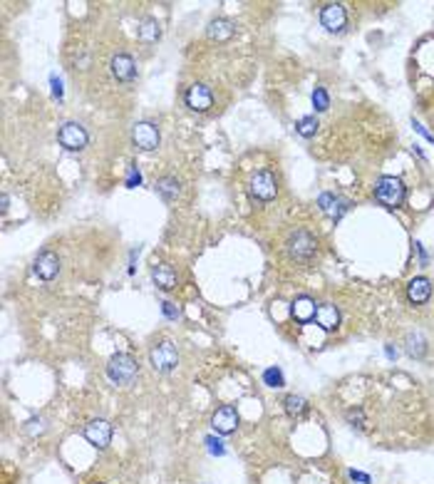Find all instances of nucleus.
<instances>
[{
  "label": "nucleus",
  "mask_w": 434,
  "mask_h": 484,
  "mask_svg": "<svg viewBox=\"0 0 434 484\" xmlns=\"http://www.w3.org/2000/svg\"><path fill=\"white\" fill-rule=\"evenodd\" d=\"M136 373H139V365L129 353L112 355V360L107 363V378L117 385H129L136 378Z\"/></svg>",
  "instance_id": "obj_1"
},
{
  "label": "nucleus",
  "mask_w": 434,
  "mask_h": 484,
  "mask_svg": "<svg viewBox=\"0 0 434 484\" xmlns=\"http://www.w3.org/2000/svg\"><path fill=\"white\" fill-rule=\"evenodd\" d=\"M288 253H291V258H295V261L300 263H308L310 258L315 256V251H318V241H315L313 236H310L308 231H295L288 236Z\"/></svg>",
  "instance_id": "obj_2"
},
{
  "label": "nucleus",
  "mask_w": 434,
  "mask_h": 484,
  "mask_svg": "<svg viewBox=\"0 0 434 484\" xmlns=\"http://www.w3.org/2000/svg\"><path fill=\"white\" fill-rule=\"evenodd\" d=\"M377 201H382L385 206H400L404 201V184L397 177H382L375 186Z\"/></svg>",
  "instance_id": "obj_3"
},
{
  "label": "nucleus",
  "mask_w": 434,
  "mask_h": 484,
  "mask_svg": "<svg viewBox=\"0 0 434 484\" xmlns=\"http://www.w3.org/2000/svg\"><path fill=\"white\" fill-rule=\"evenodd\" d=\"M58 139L68 152H79V149L87 147L89 137H87V132H84L82 125H77V122H65V125L60 127Z\"/></svg>",
  "instance_id": "obj_4"
},
{
  "label": "nucleus",
  "mask_w": 434,
  "mask_h": 484,
  "mask_svg": "<svg viewBox=\"0 0 434 484\" xmlns=\"http://www.w3.org/2000/svg\"><path fill=\"white\" fill-rule=\"evenodd\" d=\"M132 142L134 147H139L141 152H152L159 147V129L152 122H136L132 127Z\"/></svg>",
  "instance_id": "obj_5"
},
{
  "label": "nucleus",
  "mask_w": 434,
  "mask_h": 484,
  "mask_svg": "<svg viewBox=\"0 0 434 484\" xmlns=\"http://www.w3.org/2000/svg\"><path fill=\"white\" fill-rule=\"evenodd\" d=\"M149 360H152L154 370H159V373H169V370L177 368L179 353H177V348H174L172 343L164 340V343H159V345L152 348V353H149Z\"/></svg>",
  "instance_id": "obj_6"
},
{
  "label": "nucleus",
  "mask_w": 434,
  "mask_h": 484,
  "mask_svg": "<svg viewBox=\"0 0 434 484\" xmlns=\"http://www.w3.org/2000/svg\"><path fill=\"white\" fill-rule=\"evenodd\" d=\"M84 440L97 450L110 447L112 442V425L107 420H89L84 425Z\"/></svg>",
  "instance_id": "obj_7"
},
{
  "label": "nucleus",
  "mask_w": 434,
  "mask_h": 484,
  "mask_svg": "<svg viewBox=\"0 0 434 484\" xmlns=\"http://www.w3.org/2000/svg\"><path fill=\"white\" fill-rule=\"evenodd\" d=\"M278 191V182L271 172H258L251 179V194L261 201H271Z\"/></svg>",
  "instance_id": "obj_8"
},
{
  "label": "nucleus",
  "mask_w": 434,
  "mask_h": 484,
  "mask_svg": "<svg viewBox=\"0 0 434 484\" xmlns=\"http://www.w3.org/2000/svg\"><path fill=\"white\" fill-rule=\"evenodd\" d=\"M186 105H189V110H194V112L211 110V105H214V92H211L206 84H191L186 90Z\"/></svg>",
  "instance_id": "obj_9"
},
{
  "label": "nucleus",
  "mask_w": 434,
  "mask_h": 484,
  "mask_svg": "<svg viewBox=\"0 0 434 484\" xmlns=\"http://www.w3.org/2000/svg\"><path fill=\"white\" fill-rule=\"evenodd\" d=\"M211 427H214L219 435H231V432H236V427H238V412H236V407H231V405L219 407V410L214 412V417H211Z\"/></svg>",
  "instance_id": "obj_10"
},
{
  "label": "nucleus",
  "mask_w": 434,
  "mask_h": 484,
  "mask_svg": "<svg viewBox=\"0 0 434 484\" xmlns=\"http://www.w3.org/2000/svg\"><path fill=\"white\" fill-rule=\"evenodd\" d=\"M320 23H323L325 30L340 32L343 27H345V23H347L345 8H343L340 3H328V6L323 8V13H320Z\"/></svg>",
  "instance_id": "obj_11"
},
{
  "label": "nucleus",
  "mask_w": 434,
  "mask_h": 484,
  "mask_svg": "<svg viewBox=\"0 0 434 484\" xmlns=\"http://www.w3.org/2000/svg\"><path fill=\"white\" fill-rule=\"evenodd\" d=\"M35 274L40 276L42 281H53L55 276L60 274V258L55 256L53 251H42L40 256L35 258Z\"/></svg>",
  "instance_id": "obj_12"
},
{
  "label": "nucleus",
  "mask_w": 434,
  "mask_h": 484,
  "mask_svg": "<svg viewBox=\"0 0 434 484\" xmlns=\"http://www.w3.org/2000/svg\"><path fill=\"white\" fill-rule=\"evenodd\" d=\"M110 68H112V75H115L120 82H132V79L136 77V65L129 55H115Z\"/></svg>",
  "instance_id": "obj_13"
},
{
  "label": "nucleus",
  "mask_w": 434,
  "mask_h": 484,
  "mask_svg": "<svg viewBox=\"0 0 434 484\" xmlns=\"http://www.w3.org/2000/svg\"><path fill=\"white\" fill-rule=\"evenodd\" d=\"M315 311H318V305H315V300L308 298V295H300V298H295L293 305H291V316H293L298 323L315 321Z\"/></svg>",
  "instance_id": "obj_14"
},
{
  "label": "nucleus",
  "mask_w": 434,
  "mask_h": 484,
  "mask_svg": "<svg viewBox=\"0 0 434 484\" xmlns=\"http://www.w3.org/2000/svg\"><path fill=\"white\" fill-rule=\"evenodd\" d=\"M315 323H318L323 331H335L340 326V313L333 303H320L318 311H315Z\"/></svg>",
  "instance_id": "obj_15"
},
{
  "label": "nucleus",
  "mask_w": 434,
  "mask_h": 484,
  "mask_svg": "<svg viewBox=\"0 0 434 484\" xmlns=\"http://www.w3.org/2000/svg\"><path fill=\"white\" fill-rule=\"evenodd\" d=\"M152 281L157 284V288H162V291L177 288V274H174V269L169 266V263H157V266H154Z\"/></svg>",
  "instance_id": "obj_16"
},
{
  "label": "nucleus",
  "mask_w": 434,
  "mask_h": 484,
  "mask_svg": "<svg viewBox=\"0 0 434 484\" xmlns=\"http://www.w3.org/2000/svg\"><path fill=\"white\" fill-rule=\"evenodd\" d=\"M407 295L412 303H427L429 295H432V284L424 276H417L407 284Z\"/></svg>",
  "instance_id": "obj_17"
},
{
  "label": "nucleus",
  "mask_w": 434,
  "mask_h": 484,
  "mask_svg": "<svg viewBox=\"0 0 434 484\" xmlns=\"http://www.w3.org/2000/svg\"><path fill=\"white\" fill-rule=\"evenodd\" d=\"M283 405H286V412L291 417H303L308 412V402L300 395H288L286 400H283Z\"/></svg>",
  "instance_id": "obj_18"
},
{
  "label": "nucleus",
  "mask_w": 434,
  "mask_h": 484,
  "mask_svg": "<svg viewBox=\"0 0 434 484\" xmlns=\"http://www.w3.org/2000/svg\"><path fill=\"white\" fill-rule=\"evenodd\" d=\"M157 191L162 194V199H167V201H174L179 196V182L174 179V177H164V179H159L157 182Z\"/></svg>",
  "instance_id": "obj_19"
},
{
  "label": "nucleus",
  "mask_w": 434,
  "mask_h": 484,
  "mask_svg": "<svg viewBox=\"0 0 434 484\" xmlns=\"http://www.w3.org/2000/svg\"><path fill=\"white\" fill-rule=\"evenodd\" d=\"M209 35L214 37V40H229L231 35H234V23L231 20H214L209 25Z\"/></svg>",
  "instance_id": "obj_20"
},
{
  "label": "nucleus",
  "mask_w": 434,
  "mask_h": 484,
  "mask_svg": "<svg viewBox=\"0 0 434 484\" xmlns=\"http://www.w3.org/2000/svg\"><path fill=\"white\" fill-rule=\"evenodd\" d=\"M159 35H162V30H159V23L152 20V18H149V20H144V23L139 25V37H141L144 42H154Z\"/></svg>",
  "instance_id": "obj_21"
},
{
  "label": "nucleus",
  "mask_w": 434,
  "mask_h": 484,
  "mask_svg": "<svg viewBox=\"0 0 434 484\" xmlns=\"http://www.w3.org/2000/svg\"><path fill=\"white\" fill-rule=\"evenodd\" d=\"M298 134L300 137H313L315 132H318V120L315 117H303V120H298Z\"/></svg>",
  "instance_id": "obj_22"
},
{
  "label": "nucleus",
  "mask_w": 434,
  "mask_h": 484,
  "mask_svg": "<svg viewBox=\"0 0 434 484\" xmlns=\"http://www.w3.org/2000/svg\"><path fill=\"white\" fill-rule=\"evenodd\" d=\"M263 383H266L268 388H283L286 380H283V373L278 368H268L266 373H263Z\"/></svg>",
  "instance_id": "obj_23"
},
{
  "label": "nucleus",
  "mask_w": 434,
  "mask_h": 484,
  "mask_svg": "<svg viewBox=\"0 0 434 484\" xmlns=\"http://www.w3.org/2000/svg\"><path fill=\"white\" fill-rule=\"evenodd\" d=\"M313 105H315V110H318V112L328 110L330 100H328V92H325L323 87H315V90H313Z\"/></svg>",
  "instance_id": "obj_24"
},
{
  "label": "nucleus",
  "mask_w": 434,
  "mask_h": 484,
  "mask_svg": "<svg viewBox=\"0 0 434 484\" xmlns=\"http://www.w3.org/2000/svg\"><path fill=\"white\" fill-rule=\"evenodd\" d=\"M162 311H164V316L172 318V321H177V318L181 316V311H179L174 303H169V300H164V303H162Z\"/></svg>",
  "instance_id": "obj_25"
},
{
  "label": "nucleus",
  "mask_w": 434,
  "mask_h": 484,
  "mask_svg": "<svg viewBox=\"0 0 434 484\" xmlns=\"http://www.w3.org/2000/svg\"><path fill=\"white\" fill-rule=\"evenodd\" d=\"M206 445H209V452L211 454H224V442L221 440H214V437H206Z\"/></svg>",
  "instance_id": "obj_26"
},
{
  "label": "nucleus",
  "mask_w": 434,
  "mask_h": 484,
  "mask_svg": "<svg viewBox=\"0 0 434 484\" xmlns=\"http://www.w3.org/2000/svg\"><path fill=\"white\" fill-rule=\"evenodd\" d=\"M141 184V174L136 172L134 167L129 169V177H127V186H129V189H134V186H139Z\"/></svg>",
  "instance_id": "obj_27"
},
{
  "label": "nucleus",
  "mask_w": 434,
  "mask_h": 484,
  "mask_svg": "<svg viewBox=\"0 0 434 484\" xmlns=\"http://www.w3.org/2000/svg\"><path fill=\"white\" fill-rule=\"evenodd\" d=\"M350 477L355 479V482H362V484H370V477L362 472H355V469H350Z\"/></svg>",
  "instance_id": "obj_28"
},
{
  "label": "nucleus",
  "mask_w": 434,
  "mask_h": 484,
  "mask_svg": "<svg viewBox=\"0 0 434 484\" xmlns=\"http://www.w3.org/2000/svg\"><path fill=\"white\" fill-rule=\"evenodd\" d=\"M53 95L58 97V100L63 97V82H60L58 77H53Z\"/></svg>",
  "instance_id": "obj_29"
},
{
  "label": "nucleus",
  "mask_w": 434,
  "mask_h": 484,
  "mask_svg": "<svg viewBox=\"0 0 434 484\" xmlns=\"http://www.w3.org/2000/svg\"><path fill=\"white\" fill-rule=\"evenodd\" d=\"M412 125H414V127H417V132H419V134H424V137H427V139H434V137H432V134H429V132H427V129H424V127H422V125H419V122H412Z\"/></svg>",
  "instance_id": "obj_30"
},
{
  "label": "nucleus",
  "mask_w": 434,
  "mask_h": 484,
  "mask_svg": "<svg viewBox=\"0 0 434 484\" xmlns=\"http://www.w3.org/2000/svg\"><path fill=\"white\" fill-rule=\"evenodd\" d=\"M100 484H102V482H100Z\"/></svg>",
  "instance_id": "obj_31"
}]
</instances>
